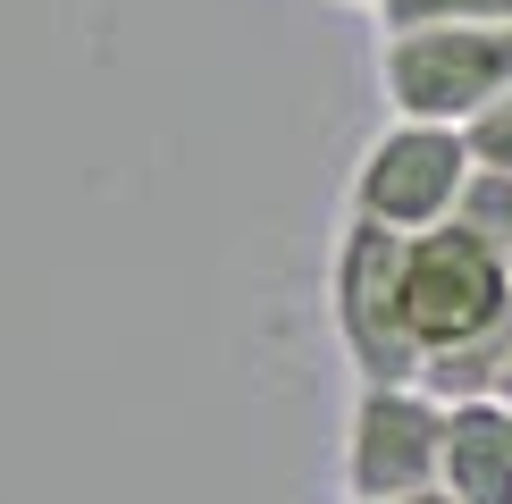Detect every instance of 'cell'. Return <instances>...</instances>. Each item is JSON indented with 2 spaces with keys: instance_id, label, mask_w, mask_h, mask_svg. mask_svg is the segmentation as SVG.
Wrapping results in <instances>:
<instances>
[{
  "instance_id": "cell-10",
  "label": "cell",
  "mask_w": 512,
  "mask_h": 504,
  "mask_svg": "<svg viewBox=\"0 0 512 504\" xmlns=\"http://www.w3.org/2000/svg\"><path fill=\"white\" fill-rule=\"evenodd\" d=\"M462 143H471V160H479V168H512V84L487 101L471 126H462Z\"/></svg>"
},
{
  "instance_id": "cell-5",
  "label": "cell",
  "mask_w": 512,
  "mask_h": 504,
  "mask_svg": "<svg viewBox=\"0 0 512 504\" xmlns=\"http://www.w3.org/2000/svg\"><path fill=\"white\" fill-rule=\"evenodd\" d=\"M437 454H445V404L420 378H387V387L353 395V429H345V488L353 504H387L437 488Z\"/></svg>"
},
{
  "instance_id": "cell-2",
  "label": "cell",
  "mask_w": 512,
  "mask_h": 504,
  "mask_svg": "<svg viewBox=\"0 0 512 504\" xmlns=\"http://www.w3.org/2000/svg\"><path fill=\"white\" fill-rule=\"evenodd\" d=\"M328 311H336V345L361 370V387H387V378L420 370V345L403 328V236L378 219H345L328 269Z\"/></svg>"
},
{
  "instance_id": "cell-1",
  "label": "cell",
  "mask_w": 512,
  "mask_h": 504,
  "mask_svg": "<svg viewBox=\"0 0 512 504\" xmlns=\"http://www.w3.org/2000/svg\"><path fill=\"white\" fill-rule=\"evenodd\" d=\"M512 84V26H378V93L395 118L471 126Z\"/></svg>"
},
{
  "instance_id": "cell-3",
  "label": "cell",
  "mask_w": 512,
  "mask_h": 504,
  "mask_svg": "<svg viewBox=\"0 0 512 504\" xmlns=\"http://www.w3.org/2000/svg\"><path fill=\"white\" fill-rule=\"evenodd\" d=\"M512 303V269L504 252H487L479 236H462L454 219L403 236V328H412L420 353L454 345V336L487 328Z\"/></svg>"
},
{
  "instance_id": "cell-14",
  "label": "cell",
  "mask_w": 512,
  "mask_h": 504,
  "mask_svg": "<svg viewBox=\"0 0 512 504\" xmlns=\"http://www.w3.org/2000/svg\"><path fill=\"white\" fill-rule=\"evenodd\" d=\"M504 269H512V261H504Z\"/></svg>"
},
{
  "instance_id": "cell-8",
  "label": "cell",
  "mask_w": 512,
  "mask_h": 504,
  "mask_svg": "<svg viewBox=\"0 0 512 504\" xmlns=\"http://www.w3.org/2000/svg\"><path fill=\"white\" fill-rule=\"evenodd\" d=\"M445 219L462 227V236H479L487 252H504L512 261V168H479L471 160V177L454 185V210Z\"/></svg>"
},
{
  "instance_id": "cell-7",
  "label": "cell",
  "mask_w": 512,
  "mask_h": 504,
  "mask_svg": "<svg viewBox=\"0 0 512 504\" xmlns=\"http://www.w3.org/2000/svg\"><path fill=\"white\" fill-rule=\"evenodd\" d=\"M504 362H512V303H504L487 328L454 336V345H437V353H420L412 378L437 395V404H479V395L504 387Z\"/></svg>"
},
{
  "instance_id": "cell-6",
  "label": "cell",
  "mask_w": 512,
  "mask_h": 504,
  "mask_svg": "<svg viewBox=\"0 0 512 504\" xmlns=\"http://www.w3.org/2000/svg\"><path fill=\"white\" fill-rule=\"evenodd\" d=\"M437 496H454V504H512V412L496 404V395L445 404Z\"/></svg>"
},
{
  "instance_id": "cell-12",
  "label": "cell",
  "mask_w": 512,
  "mask_h": 504,
  "mask_svg": "<svg viewBox=\"0 0 512 504\" xmlns=\"http://www.w3.org/2000/svg\"><path fill=\"white\" fill-rule=\"evenodd\" d=\"M496 404H504V412H512V362H504V387H496Z\"/></svg>"
},
{
  "instance_id": "cell-13",
  "label": "cell",
  "mask_w": 512,
  "mask_h": 504,
  "mask_svg": "<svg viewBox=\"0 0 512 504\" xmlns=\"http://www.w3.org/2000/svg\"><path fill=\"white\" fill-rule=\"evenodd\" d=\"M345 9H378V0H345Z\"/></svg>"
},
{
  "instance_id": "cell-4",
  "label": "cell",
  "mask_w": 512,
  "mask_h": 504,
  "mask_svg": "<svg viewBox=\"0 0 512 504\" xmlns=\"http://www.w3.org/2000/svg\"><path fill=\"white\" fill-rule=\"evenodd\" d=\"M471 177V143L462 126L395 118L387 135H370V152L353 168V219H378L395 236H420L454 210V185Z\"/></svg>"
},
{
  "instance_id": "cell-11",
  "label": "cell",
  "mask_w": 512,
  "mask_h": 504,
  "mask_svg": "<svg viewBox=\"0 0 512 504\" xmlns=\"http://www.w3.org/2000/svg\"><path fill=\"white\" fill-rule=\"evenodd\" d=\"M387 504H454V496H437V488H420V496H387Z\"/></svg>"
},
{
  "instance_id": "cell-9",
  "label": "cell",
  "mask_w": 512,
  "mask_h": 504,
  "mask_svg": "<svg viewBox=\"0 0 512 504\" xmlns=\"http://www.w3.org/2000/svg\"><path fill=\"white\" fill-rule=\"evenodd\" d=\"M378 26H512V0H378Z\"/></svg>"
}]
</instances>
